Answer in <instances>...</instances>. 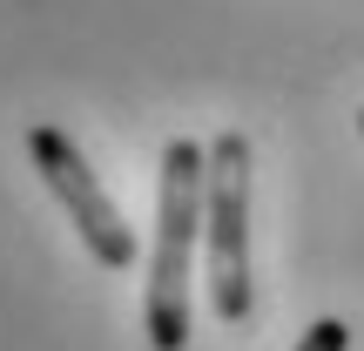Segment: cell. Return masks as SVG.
Listing matches in <instances>:
<instances>
[{"mask_svg":"<svg viewBox=\"0 0 364 351\" xmlns=\"http://www.w3.org/2000/svg\"><path fill=\"white\" fill-rule=\"evenodd\" d=\"M358 135H364V108H358Z\"/></svg>","mask_w":364,"mask_h":351,"instance_id":"obj_5","label":"cell"},{"mask_svg":"<svg viewBox=\"0 0 364 351\" xmlns=\"http://www.w3.org/2000/svg\"><path fill=\"white\" fill-rule=\"evenodd\" d=\"M27 156H34L41 182L54 189V203L68 209V223L81 230L88 257L102 263V271H129V263H135V230L122 223L115 196L102 189V176L88 169V156H81L54 122H34V129H27Z\"/></svg>","mask_w":364,"mask_h":351,"instance_id":"obj_3","label":"cell"},{"mask_svg":"<svg viewBox=\"0 0 364 351\" xmlns=\"http://www.w3.org/2000/svg\"><path fill=\"white\" fill-rule=\"evenodd\" d=\"M297 351H351V325H344V318H317L297 338Z\"/></svg>","mask_w":364,"mask_h":351,"instance_id":"obj_4","label":"cell"},{"mask_svg":"<svg viewBox=\"0 0 364 351\" xmlns=\"http://www.w3.org/2000/svg\"><path fill=\"white\" fill-rule=\"evenodd\" d=\"M203 176H209V149L176 135L162 149L156 250H149V304H142V331L156 351L189 345V263H196V236H203Z\"/></svg>","mask_w":364,"mask_h":351,"instance_id":"obj_1","label":"cell"},{"mask_svg":"<svg viewBox=\"0 0 364 351\" xmlns=\"http://www.w3.org/2000/svg\"><path fill=\"white\" fill-rule=\"evenodd\" d=\"M203 257H209V311L223 325H243L257 290H250V135H216L203 176Z\"/></svg>","mask_w":364,"mask_h":351,"instance_id":"obj_2","label":"cell"}]
</instances>
